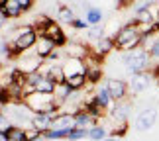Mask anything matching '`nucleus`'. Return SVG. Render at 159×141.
Listing matches in <instances>:
<instances>
[{
  "label": "nucleus",
  "instance_id": "obj_1",
  "mask_svg": "<svg viewBox=\"0 0 159 141\" xmlns=\"http://www.w3.org/2000/svg\"><path fill=\"white\" fill-rule=\"evenodd\" d=\"M39 39V33L34 29V26H20L16 29H12V37H10V49H8V59H16L22 53H26L28 49H34L35 43Z\"/></svg>",
  "mask_w": 159,
  "mask_h": 141
},
{
  "label": "nucleus",
  "instance_id": "obj_2",
  "mask_svg": "<svg viewBox=\"0 0 159 141\" xmlns=\"http://www.w3.org/2000/svg\"><path fill=\"white\" fill-rule=\"evenodd\" d=\"M112 37H114L116 49H118V51H124V53L142 47V43H143V35L139 33L136 20L130 22V24H126V26H122Z\"/></svg>",
  "mask_w": 159,
  "mask_h": 141
},
{
  "label": "nucleus",
  "instance_id": "obj_3",
  "mask_svg": "<svg viewBox=\"0 0 159 141\" xmlns=\"http://www.w3.org/2000/svg\"><path fill=\"white\" fill-rule=\"evenodd\" d=\"M26 106L34 114H59V102L55 100V94H43V92H34L26 96Z\"/></svg>",
  "mask_w": 159,
  "mask_h": 141
},
{
  "label": "nucleus",
  "instance_id": "obj_4",
  "mask_svg": "<svg viewBox=\"0 0 159 141\" xmlns=\"http://www.w3.org/2000/svg\"><path fill=\"white\" fill-rule=\"evenodd\" d=\"M122 63L126 65L128 73L132 75H138V73H143L151 67V55L148 49L143 47H138V49H132V51H126L122 55Z\"/></svg>",
  "mask_w": 159,
  "mask_h": 141
},
{
  "label": "nucleus",
  "instance_id": "obj_5",
  "mask_svg": "<svg viewBox=\"0 0 159 141\" xmlns=\"http://www.w3.org/2000/svg\"><path fill=\"white\" fill-rule=\"evenodd\" d=\"M41 65H45V59H41L39 55H35L34 51L30 53H22L20 57H18V63H16V69H20L22 73H26V75H34V73H39Z\"/></svg>",
  "mask_w": 159,
  "mask_h": 141
},
{
  "label": "nucleus",
  "instance_id": "obj_6",
  "mask_svg": "<svg viewBox=\"0 0 159 141\" xmlns=\"http://www.w3.org/2000/svg\"><path fill=\"white\" fill-rule=\"evenodd\" d=\"M39 35H41V37H47V39H51L53 43H55V47H59V49H61V47H65L67 43H69V41H67V35H65V32L61 29V26H59V24L53 20V18H51L49 22H47L45 29H43V32H41Z\"/></svg>",
  "mask_w": 159,
  "mask_h": 141
},
{
  "label": "nucleus",
  "instance_id": "obj_7",
  "mask_svg": "<svg viewBox=\"0 0 159 141\" xmlns=\"http://www.w3.org/2000/svg\"><path fill=\"white\" fill-rule=\"evenodd\" d=\"M106 90L110 92V96H112L114 102H124L128 92H130V86H128L126 81H122V78H106L104 82Z\"/></svg>",
  "mask_w": 159,
  "mask_h": 141
},
{
  "label": "nucleus",
  "instance_id": "obj_8",
  "mask_svg": "<svg viewBox=\"0 0 159 141\" xmlns=\"http://www.w3.org/2000/svg\"><path fill=\"white\" fill-rule=\"evenodd\" d=\"M155 121H157V110L155 108H143L142 112L138 114L134 126H136L138 131H148L155 126Z\"/></svg>",
  "mask_w": 159,
  "mask_h": 141
},
{
  "label": "nucleus",
  "instance_id": "obj_9",
  "mask_svg": "<svg viewBox=\"0 0 159 141\" xmlns=\"http://www.w3.org/2000/svg\"><path fill=\"white\" fill-rule=\"evenodd\" d=\"M151 78H153V77L149 75V71H143V73H138V75H132L130 82H128L130 92H132V94H142V92H145V90L149 88V84H151Z\"/></svg>",
  "mask_w": 159,
  "mask_h": 141
},
{
  "label": "nucleus",
  "instance_id": "obj_10",
  "mask_svg": "<svg viewBox=\"0 0 159 141\" xmlns=\"http://www.w3.org/2000/svg\"><path fill=\"white\" fill-rule=\"evenodd\" d=\"M63 73H65V81L69 77L75 75H87V65H84L83 59H75V57H67L63 63Z\"/></svg>",
  "mask_w": 159,
  "mask_h": 141
},
{
  "label": "nucleus",
  "instance_id": "obj_11",
  "mask_svg": "<svg viewBox=\"0 0 159 141\" xmlns=\"http://www.w3.org/2000/svg\"><path fill=\"white\" fill-rule=\"evenodd\" d=\"M73 127H77V118H75V114L59 112V114L53 118L51 130H73Z\"/></svg>",
  "mask_w": 159,
  "mask_h": 141
},
{
  "label": "nucleus",
  "instance_id": "obj_12",
  "mask_svg": "<svg viewBox=\"0 0 159 141\" xmlns=\"http://www.w3.org/2000/svg\"><path fill=\"white\" fill-rule=\"evenodd\" d=\"M130 110H132V104L130 102H116L114 108L110 110V116H112V120L118 121V124H128Z\"/></svg>",
  "mask_w": 159,
  "mask_h": 141
},
{
  "label": "nucleus",
  "instance_id": "obj_13",
  "mask_svg": "<svg viewBox=\"0 0 159 141\" xmlns=\"http://www.w3.org/2000/svg\"><path fill=\"white\" fill-rule=\"evenodd\" d=\"M0 14H2L4 20H14V18H20L24 14V10L16 0H6L4 6L0 8Z\"/></svg>",
  "mask_w": 159,
  "mask_h": 141
},
{
  "label": "nucleus",
  "instance_id": "obj_14",
  "mask_svg": "<svg viewBox=\"0 0 159 141\" xmlns=\"http://www.w3.org/2000/svg\"><path fill=\"white\" fill-rule=\"evenodd\" d=\"M55 116H57V114H34L32 126L38 127L41 133H45V131L51 130V124H53V118H55Z\"/></svg>",
  "mask_w": 159,
  "mask_h": 141
},
{
  "label": "nucleus",
  "instance_id": "obj_15",
  "mask_svg": "<svg viewBox=\"0 0 159 141\" xmlns=\"http://www.w3.org/2000/svg\"><path fill=\"white\" fill-rule=\"evenodd\" d=\"M75 118H77V127H81V130H93V127L98 126V120L94 116H90L89 112H84V110H79Z\"/></svg>",
  "mask_w": 159,
  "mask_h": 141
},
{
  "label": "nucleus",
  "instance_id": "obj_16",
  "mask_svg": "<svg viewBox=\"0 0 159 141\" xmlns=\"http://www.w3.org/2000/svg\"><path fill=\"white\" fill-rule=\"evenodd\" d=\"M63 53L65 57H75V59H84L87 55L90 53L89 47H84L83 43H67L63 47Z\"/></svg>",
  "mask_w": 159,
  "mask_h": 141
},
{
  "label": "nucleus",
  "instance_id": "obj_17",
  "mask_svg": "<svg viewBox=\"0 0 159 141\" xmlns=\"http://www.w3.org/2000/svg\"><path fill=\"white\" fill-rule=\"evenodd\" d=\"M81 110H84V112H89L90 116H94L96 120H100V118H104V116L108 114V110L106 108H102V106H98L94 100H93V96L89 98V100H83V104H81Z\"/></svg>",
  "mask_w": 159,
  "mask_h": 141
},
{
  "label": "nucleus",
  "instance_id": "obj_18",
  "mask_svg": "<svg viewBox=\"0 0 159 141\" xmlns=\"http://www.w3.org/2000/svg\"><path fill=\"white\" fill-rule=\"evenodd\" d=\"M93 100H94L96 104H98V106L106 108L108 112L114 108V104H116V102L112 100V96H110V92L106 90V86H102V88H98V90H96V92L93 94Z\"/></svg>",
  "mask_w": 159,
  "mask_h": 141
},
{
  "label": "nucleus",
  "instance_id": "obj_19",
  "mask_svg": "<svg viewBox=\"0 0 159 141\" xmlns=\"http://www.w3.org/2000/svg\"><path fill=\"white\" fill-rule=\"evenodd\" d=\"M112 49H116V43H114V37L112 35H104L102 39H98L96 41V47L93 49V51L96 53V55H100L102 59L106 57V55L112 51Z\"/></svg>",
  "mask_w": 159,
  "mask_h": 141
},
{
  "label": "nucleus",
  "instance_id": "obj_20",
  "mask_svg": "<svg viewBox=\"0 0 159 141\" xmlns=\"http://www.w3.org/2000/svg\"><path fill=\"white\" fill-rule=\"evenodd\" d=\"M53 49H57L53 41H51V39H47V37H41V35H39L38 43H35V47H34V53H35V55H39L41 59H47Z\"/></svg>",
  "mask_w": 159,
  "mask_h": 141
},
{
  "label": "nucleus",
  "instance_id": "obj_21",
  "mask_svg": "<svg viewBox=\"0 0 159 141\" xmlns=\"http://www.w3.org/2000/svg\"><path fill=\"white\" fill-rule=\"evenodd\" d=\"M45 77H49L51 81L55 82V84H61V82H65V73H63V65H49L45 71H41Z\"/></svg>",
  "mask_w": 159,
  "mask_h": 141
},
{
  "label": "nucleus",
  "instance_id": "obj_22",
  "mask_svg": "<svg viewBox=\"0 0 159 141\" xmlns=\"http://www.w3.org/2000/svg\"><path fill=\"white\" fill-rule=\"evenodd\" d=\"M4 135L8 141H28L26 139V130L22 126H10L8 130H4Z\"/></svg>",
  "mask_w": 159,
  "mask_h": 141
},
{
  "label": "nucleus",
  "instance_id": "obj_23",
  "mask_svg": "<svg viewBox=\"0 0 159 141\" xmlns=\"http://www.w3.org/2000/svg\"><path fill=\"white\" fill-rule=\"evenodd\" d=\"M102 10L100 8H94V6H89L87 12H84V20H87L89 26H100L102 22Z\"/></svg>",
  "mask_w": 159,
  "mask_h": 141
},
{
  "label": "nucleus",
  "instance_id": "obj_24",
  "mask_svg": "<svg viewBox=\"0 0 159 141\" xmlns=\"http://www.w3.org/2000/svg\"><path fill=\"white\" fill-rule=\"evenodd\" d=\"M87 81L93 86L102 81V65H87Z\"/></svg>",
  "mask_w": 159,
  "mask_h": 141
},
{
  "label": "nucleus",
  "instance_id": "obj_25",
  "mask_svg": "<svg viewBox=\"0 0 159 141\" xmlns=\"http://www.w3.org/2000/svg\"><path fill=\"white\" fill-rule=\"evenodd\" d=\"M65 82L69 84V88L73 90V92H77V90H83V88L89 84V81H87V75H75V77H69Z\"/></svg>",
  "mask_w": 159,
  "mask_h": 141
},
{
  "label": "nucleus",
  "instance_id": "obj_26",
  "mask_svg": "<svg viewBox=\"0 0 159 141\" xmlns=\"http://www.w3.org/2000/svg\"><path fill=\"white\" fill-rule=\"evenodd\" d=\"M57 18H59V22H63V24H69L71 26V22L75 20V12L71 10V6H67V4H61L59 8H57Z\"/></svg>",
  "mask_w": 159,
  "mask_h": 141
},
{
  "label": "nucleus",
  "instance_id": "obj_27",
  "mask_svg": "<svg viewBox=\"0 0 159 141\" xmlns=\"http://www.w3.org/2000/svg\"><path fill=\"white\" fill-rule=\"evenodd\" d=\"M75 130H77V127H73V130H49V131L43 133V137L45 139H67V141H69L71 133Z\"/></svg>",
  "mask_w": 159,
  "mask_h": 141
},
{
  "label": "nucleus",
  "instance_id": "obj_28",
  "mask_svg": "<svg viewBox=\"0 0 159 141\" xmlns=\"http://www.w3.org/2000/svg\"><path fill=\"white\" fill-rule=\"evenodd\" d=\"M89 139L93 141H104L106 139V130L102 126H96L93 130H89Z\"/></svg>",
  "mask_w": 159,
  "mask_h": 141
},
{
  "label": "nucleus",
  "instance_id": "obj_29",
  "mask_svg": "<svg viewBox=\"0 0 159 141\" xmlns=\"http://www.w3.org/2000/svg\"><path fill=\"white\" fill-rule=\"evenodd\" d=\"M87 37L93 39V41H98V39L104 37V29H102L100 26H90V28L87 29Z\"/></svg>",
  "mask_w": 159,
  "mask_h": 141
},
{
  "label": "nucleus",
  "instance_id": "obj_30",
  "mask_svg": "<svg viewBox=\"0 0 159 141\" xmlns=\"http://www.w3.org/2000/svg\"><path fill=\"white\" fill-rule=\"evenodd\" d=\"M84 137H89V130H81V127H77V130L71 133L69 141H81V139H84Z\"/></svg>",
  "mask_w": 159,
  "mask_h": 141
},
{
  "label": "nucleus",
  "instance_id": "obj_31",
  "mask_svg": "<svg viewBox=\"0 0 159 141\" xmlns=\"http://www.w3.org/2000/svg\"><path fill=\"white\" fill-rule=\"evenodd\" d=\"M0 102L4 104H12V94H10V90H8V86H0Z\"/></svg>",
  "mask_w": 159,
  "mask_h": 141
},
{
  "label": "nucleus",
  "instance_id": "obj_32",
  "mask_svg": "<svg viewBox=\"0 0 159 141\" xmlns=\"http://www.w3.org/2000/svg\"><path fill=\"white\" fill-rule=\"evenodd\" d=\"M148 51L151 55V59H159V37H153L151 45L148 47Z\"/></svg>",
  "mask_w": 159,
  "mask_h": 141
},
{
  "label": "nucleus",
  "instance_id": "obj_33",
  "mask_svg": "<svg viewBox=\"0 0 159 141\" xmlns=\"http://www.w3.org/2000/svg\"><path fill=\"white\" fill-rule=\"evenodd\" d=\"M126 133H128V124H118L112 131H110V135H112V137H120V135H126Z\"/></svg>",
  "mask_w": 159,
  "mask_h": 141
},
{
  "label": "nucleus",
  "instance_id": "obj_34",
  "mask_svg": "<svg viewBox=\"0 0 159 141\" xmlns=\"http://www.w3.org/2000/svg\"><path fill=\"white\" fill-rule=\"evenodd\" d=\"M63 55H65V53H63V49H59V47H57V49H53V51L49 53V57H47L45 61H47V63H57V61L63 57Z\"/></svg>",
  "mask_w": 159,
  "mask_h": 141
},
{
  "label": "nucleus",
  "instance_id": "obj_35",
  "mask_svg": "<svg viewBox=\"0 0 159 141\" xmlns=\"http://www.w3.org/2000/svg\"><path fill=\"white\" fill-rule=\"evenodd\" d=\"M71 28H73V29H89L90 26L87 24V20H81V18H75V20L71 22Z\"/></svg>",
  "mask_w": 159,
  "mask_h": 141
},
{
  "label": "nucleus",
  "instance_id": "obj_36",
  "mask_svg": "<svg viewBox=\"0 0 159 141\" xmlns=\"http://www.w3.org/2000/svg\"><path fill=\"white\" fill-rule=\"evenodd\" d=\"M16 2L22 6V10H24V12H28V10H32V6L35 4V0H16Z\"/></svg>",
  "mask_w": 159,
  "mask_h": 141
},
{
  "label": "nucleus",
  "instance_id": "obj_37",
  "mask_svg": "<svg viewBox=\"0 0 159 141\" xmlns=\"http://www.w3.org/2000/svg\"><path fill=\"white\" fill-rule=\"evenodd\" d=\"M12 124H10V120L6 118L4 114H0V131H4V130H8Z\"/></svg>",
  "mask_w": 159,
  "mask_h": 141
},
{
  "label": "nucleus",
  "instance_id": "obj_38",
  "mask_svg": "<svg viewBox=\"0 0 159 141\" xmlns=\"http://www.w3.org/2000/svg\"><path fill=\"white\" fill-rule=\"evenodd\" d=\"M132 4H134V0H118V8H128Z\"/></svg>",
  "mask_w": 159,
  "mask_h": 141
},
{
  "label": "nucleus",
  "instance_id": "obj_39",
  "mask_svg": "<svg viewBox=\"0 0 159 141\" xmlns=\"http://www.w3.org/2000/svg\"><path fill=\"white\" fill-rule=\"evenodd\" d=\"M4 22H6V20H4V18H2V14H0V29L4 28Z\"/></svg>",
  "mask_w": 159,
  "mask_h": 141
},
{
  "label": "nucleus",
  "instance_id": "obj_40",
  "mask_svg": "<svg viewBox=\"0 0 159 141\" xmlns=\"http://www.w3.org/2000/svg\"><path fill=\"white\" fill-rule=\"evenodd\" d=\"M0 141H8V139H6V135H4V131H0Z\"/></svg>",
  "mask_w": 159,
  "mask_h": 141
},
{
  "label": "nucleus",
  "instance_id": "obj_41",
  "mask_svg": "<svg viewBox=\"0 0 159 141\" xmlns=\"http://www.w3.org/2000/svg\"><path fill=\"white\" fill-rule=\"evenodd\" d=\"M0 114H4V104L0 102Z\"/></svg>",
  "mask_w": 159,
  "mask_h": 141
},
{
  "label": "nucleus",
  "instance_id": "obj_42",
  "mask_svg": "<svg viewBox=\"0 0 159 141\" xmlns=\"http://www.w3.org/2000/svg\"><path fill=\"white\" fill-rule=\"evenodd\" d=\"M104 141H118V139H116V137H106Z\"/></svg>",
  "mask_w": 159,
  "mask_h": 141
},
{
  "label": "nucleus",
  "instance_id": "obj_43",
  "mask_svg": "<svg viewBox=\"0 0 159 141\" xmlns=\"http://www.w3.org/2000/svg\"><path fill=\"white\" fill-rule=\"evenodd\" d=\"M4 2H6V0H0V8H2V6H4Z\"/></svg>",
  "mask_w": 159,
  "mask_h": 141
},
{
  "label": "nucleus",
  "instance_id": "obj_44",
  "mask_svg": "<svg viewBox=\"0 0 159 141\" xmlns=\"http://www.w3.org/2000/svg\"><path fill=\"white\" fill-rule=\"evenodd\" d=\"M34 141H43V139H41V137H39V139H34Z\"/></svg>",
  "mask_w": 159,
  "mask_h": 141
}]
</instances>
